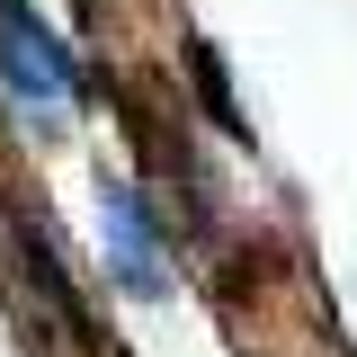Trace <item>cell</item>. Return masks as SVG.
I'll return each instance as SVG.
<instances>
[{
    "mask_svg": "<svg viewBox=\"0 0 357 357\" xmlns=\"http://www.w3.org/2000/svg\"><path fill=\"white\" fill-rule=\"evenodd\" d=\"M0 63H9V89H18V98H45V107L72 98V63H63V45L45 36L18 0H0Z\"/></svg>",
    "mask_w": 357,
    "mask_h": 357,
    "instance_id": "cell-1",
    "label": "cell"
}]
</instances>
